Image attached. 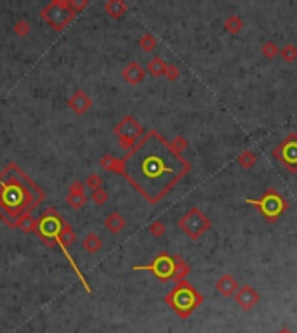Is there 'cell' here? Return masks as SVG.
<instances>
[{
  "label": "cell",
  "instance_id": "6da1fadb",
  "mask_svg": "<svg viewBox=\"0 0 297 333\" xmlns=\"http://www.w3.org/2000/svg\"><path fill=\"white\" fill-rule=\"evenodd\" d=\"M191 170V163L156 130H150L122 160V175L151 205Z\"/></svg>",
  "mask_w": 297,
  "mask_h": 333
},
{
  "label": "cell",
  "instance_id": "7a4b0ae2",
  "mask_svg": "<svg viewBox=\"0 0 297 333\" xmlns=\"http://www.w3.org/2000/svg\"><path fill=\"white\" fill-rule=\"evenodd\" d=\"M43 198V193L21 174L16 165H9L0 174V217L7 224H16Z\"/></svg>",
  "mask_w": 297,
  "mask_h": 333
},
{
  "label": "cell",
  "instance_id": "3957f363",
  "mask_svg": "<svg viewBox=\"0 0 297 333\" xmlns=\"http://www.w3.org/2000/svg\"><path fill=\"white\" fill-rule=\"evenodd\" d=\"M165 302L170 309H174L181 318H190L195 313V309L203 302V295L196 292L188 281H181L176 284L172 292L167 293Z\"/></svg>",
  "mask_w": 297,
  "mask_h": 333
},
{
  "label": "cell",
  "instance_id": "277c9868",
  "mask_svg": "<svg viewBox=\"0 0 297 333\" xmlns=\"http://www.w3.org/2000/svg\"><path fill=\"white\" fill-rule=\"evenodd\" d=\"M37 226H38V234H40L43 240L52 238L54 243L59 242L63 248L66 243L73 242V233L70 231V227L64 224V221L56 212H47L45 216L40 219V222H37Z\"/></svg>",
  "mask_w": 297,
  "mask_h": 333
},
{
  "label": "cell",
  "instance_id": "5b68a950",
  "mask_svg": "<svg viewBox=\"0 0 297 333\" xmlns=\"http://www.w3.org/2000/svg\"><path fill=\"white\" fill-rule=\"evenodd\" d=\"M245 201L248 205H252V207H256L257 210H259L261 216H263L266 221H269V222L280 219L282 213L289 208V203H287L280 193H278L277 189H273V187L266 191L261 198H257V200L247 198Z\"/></svg>",
  "mask_w": 297,
  "mask_h": 333
},
{
  "label": "cell",
  "instance_id": "8992f818",
  "mask_svg": "<svg viewBox=\"0 0 297 333\" xmlns=\"http://www.w3.org/2000/svg\"><path fill=\"white\" fill-rule=\"evenodd\" d=\"M179 229L190 240H198L200 236H203L205 231L211 229V221L200 208L191 207L179 219Z\"/></svg>",
  "mask_w": 297,
  "mask_h": 333
},
{
  "label": "cell",
  "instance_id": "52a82bcc",
  "mask_svg": "<svg viewBox=\"0 0 297 333\" xmlns=\"http://www.w3.org/2000/svg\"><path fill=\"white\" fill-rule=\"evenodd\" d=\"M115 134L120 141V146L125 150H132L138 144V141H141V135L145 134L141 124L136 120L134 116H125L119 125L115 127Z\"/></svg>",
  "mask_w": 297,
  "mask_h": 333
},
{
  "label": "cell",
  "instance_id": "ba28073f",
  "mask_svg": "<svg viewBox=\"0 0 297 333\" xmlns=\"http://www.w3.org/2000/svg\"><path fill=\"white\" fill-rule=\"evenodd\" d=\"M273 156L292 174H297V134L292 132L273 150Z\"/></svg>",
  "mask_w": 297,
  "mask_h": 333
},
{
  "label": "cell",
  "instance_id": "9c48e42d",
  "mask_svg": "<svg viewBox=\"0 0 297 333\" xmlns=\"http://www.w3.org/2000/svg\"><path fill=\"white\" fill-rule=\"evenodd\" d=\"M136 271H151L160 281H169L172 279L174 276V269H176V260L174 257H170L169 253H162L151 262V264H146V266H136L134 267Z\"/></svg>",
  "mask_w": 297,
  "mask_h": 333
},
{
  "label": "cell",
  "instance_id": "30bf717a",
  "mask_svg": "<svg viewBox=\"0 0 297 333\" xmlns=\"http://www.w3.org/2000/svg\"><path fill=\"white\" fill-rule=\"evenodd\" d=\"M73 14H75V12L70 11L66 2H52L45 7V11H43V17H45L56 30H63L64 26L72 21Z\"/></svg>",
  "mask_w": 297,
  "mask_h": 333
},
{
  "label": "cell",
  "instance_id": "8fae6325",
  "mask_svg": "<svg viewBox=\"0 0 297 333\" xmlns=\"http://www.w3.org/2000/svg\"><path fill=\"white\" fill-rule=\"evenodd\" d=\"M235 302H237V305H240L243 311H250L254 309L257 304H259L261 300V295L259 292L256 290L254 287H250V284H243V287H238L237 293H235Z\"/></svg>",
  "mask_w": 297,
  "mask_h": 333
},
{
  "label": "cell",
  "instance_id": "7c38bea8",
  "mask_svg": "<svg viewBox=\"0 0 297 333\" xmlns=\"http://www.w3.org/2000/svg\"><path fill=\"white\" fill-rule=\"evenodd\" d=\"M122 77H124V80L130 83V85H139V83L145 80L146 69L134 61V63H129L127 66H125V69L122 72Z\"/></svg>",
  "mask_w": 297,
  "mask_h": 333
},
{
  "label": "cell",
  "instance_id": "4fadbf2b",
  "mask_svg": "<svg viewBox=\"0 0 297 333\" xmlns=\"http://www.w3.org/2000/svg\"><path fill=\"white\" fill-rule=\"evenodd\" d=\"M216 290L219 292L222 297H233L238 290V283L231 274H222L216 281Z\"/></svg>",
  "mask_w": 297,
  "mask_h": 333
},
{
  "label": "cell",
  "instance_id": "5bb4252c",
  "mask_svg": "<svg viewBox=\"0 0 297 333\" xmlns=\"http://www.w3.org/2000/svg\"><path fill=\"white\" fill-rule=\"evenodd\" d=\"M66 201L70 205H72L73 208H82L85 205V195H84V186H82V182H75L72 186V189H70V195H68V198Z\"/></svg>",
  "mask_w": 297,
  "mask_h": 333
},
{
  "label": "cell",
  "instance_id": "9a60e30c",
  "mask_svg": "<svg viewBox=\"0 0 297 333\" xmlns=\"http://www.w3.org/2000/svg\"><path fill=\"white\" fill-rule=\"evenodd\" d=\"M174 260H176V269H174L172 279H174L176 283L186 281V276L190 274V271H191L190 264H188V262H186L181 255H174Z\"/></svg>",
  "mask_w": 297,
  "mask_h": 333
},
{
  "label": "cell",
  "instance_id": "2e32d148",
  "mask_svg": "<svg viewBox=\"0 0 297 333\" xmlns=\"http://www.w3.org/2000/svg\"><path fill=\"white\" fill-rule=\"evenodd\" d=\"M70 106L75 109V113H85L90 108V99L87 98L85 92H77L72 99H70Z\"/></svg>",
  "mask_w": 297,
  "mask_h": 333
},
{
  "label": "cell",
  "instance_id": "e0dca14e",
  "mask_svg": "<svg viewBox=\"0 0 297 333\" xmlns=\"http://www.w3.org/2000/svg\"><path fill=\"white\" fill-rule=\"evenodd\" d=\"M148 72L151 73L153 77H165V72H167V63L160 58V56H155L150 63H148Z\"/></svg>",
  "mask_w": 297,
  "mask_h": 333
},
{
  "label": "cell",
  "instance_id": "ac0fdd59",
  "mask_svg": "<svg viewBox=\"0 0 297 333\" xmlns=\"http://www.w3.org/2000/svg\"><path fill=\"white\" fill-rule=\"evenodd\" d=\"M224 30L230 35H238L243 30V21L238 14H231L224 19Z\"/></svg>",
  "mask_w": 297,
  "mask_h": 333
},
{
  "label": "cell",
  "instance_id": "d6986e66",
  "mask_svg": "<svg viewBox=\"0 0 297 333\" xmlns=\"http://www.w3.org/2000/svg\"><path fill=\"white\" fill-rule=\"evenodd\" d=\"M104 9H106V12L111 17H122L127 12V4L122 2V0H110V2L104 6Z\"/></svg>",
  "mask_w": 297,
  "mask_h": 333
},
{
  "label": "cell",
  "instance_id": "ffe728a7",
  "mask_svg": "<svg viewBox=\"0 0 297 333\" xmlns=\"http://www.w3.org/2000/svg\"><path fill=\"white\" fill-rule=\"evenodd\" d=\"M106 227L111 231V233H120L122 229L125 227V219L120 216V213H117V212H113L111 216H108L106 217Z\"/></svg>",
  "mask_w": 297,
  "mask_h": 333
},
{
  "label": "cell",
  "instance_id": "44dd1931",
  "mask_svg": "<svg viewBox=\"0 0 297 333\" xmlns=\"http://www.w3.org/2000/svg\"><path fill=\"white\" fill-rule=\"evenodd\" d=\"M237 163L242 167V169H245V170H250L252 167H254L257 163V156H256V153H252V151H242L238 155V158H237Z\"/></svg>",
  "mask_w": 297,
  "mask_h": 333
},
{
  "label": "cell",
  "instance_id": "7402d4cb",
  "mask_svg": "<svg viewBox=\"0 0 297 333\" xmlns=\"http://www.w3.org/2000/svg\"><path fill=\"white\" fill-rule=\"evenodd\" d=\"M261 54L264 56L266 59H275L277 56H280V47L277 45V42L273 40H268L263 43V47H261Z\"/></svg>",
  "mask_w": 297,
  "mask_h": 333
},
{
  "label": "cell",
  "instance_id": "603a6c76",
  "mask_svg": "<svg viewBox=\"0 0 297 333\" xmlns=\"http://www.w3.org/2000/svg\"><path fill=\"white\" fill-rule=\"evenodd\" d=\"M280 58L285 61V63H295L297 61V47L294 43H287L280 49Z\"/></svg>",
  "mask_w": 297,
  "mask_h": 333
},
{
  "label": "cell",
  "instance_id": "cb8c5ba5",
  "mask_svg": "<svg viewBox=\"0 0 297 333\" xmlns=\"http://www.w3.org/2000/svg\"><path fill=\"white\" fill-rule=\"evenodd\" d=\"M84 247H85L87 252L96 253L98 250H101L103 242H101V240H99L96 234H87V238L84 240Z\"/></svg>",
  "mask_w": 297,
  "mask_h": 333
},
{
  "label": "cell",
  "instance_id": "d4e9b609",
  "mask_svg": "<svg viewBox=\"0 0 297 333\" xmlns=\"http://www.w3.org/2000/svg\"><path fill=\"white\" fill-rule=\"evenodd\" d=\"M101 165L106 170H111V172H122V160H117L115 156H111V155L104 156L101 160Z\"/></svg>",
  "mask_w": 297,
  "mask_h": 333
},
{
  "label": "cell",
  "instance_id": "484cf974",
  "mask_svg": "<svg viewBox=\"0 0 297 333\" xmlns=\"http://www.w3.org/2000/svg\"><path fill=\"white\" fill-rule=\"evenodd\" d=\"M156 43H158V40H156V38L153 37L151 33L143 35V37H141V40H139V45H141V49H143V51H146V52L155 51Z\"/></svg>",
  "mask_w": 297,
  "mask_h": 333
},
{
  "label": "cell",
  "instance_id": "4316f807",
  "mask_svg": "<svg viewBox=\"0 0 297 333\" xmlns=\"http://www.w3.org/2000/svg\"><path fill=\"white\" fill-rule=\"evenodd\" d=\"M165 231H167V227H165V224L162 221H155V222H151V226H150V233L155 236V238H160V236H164L165 234Z\"/></svg>",
  "mask_w": 297,
  "mask_h": 333
},
{
  "label": "cell",
  "instance_id": "83f0119b",
  "mask_svg": "<svg viewBox=\"0 0 297 333\" xmlns=\"http://www.w3.org/2000/svg\"><path fill=\"white\" fill-rule=\"evenodd\" d=\"M165 77L170 82H176L179 77H181V69H179L176 64H167V72H165Z\"/></svg>",
  "mask_w": 297,
  "mask_h": 333
},
{
  "label": "cell",
  "instance_id": "f1b7e54d",
  "mask_svg": "<svg viewBox=\"0 0 297 333\" xmlns=\"http://www.w3.org/2000/svg\"><path fill=\"white\" fill-rule=\"evenodd\" d=\"M87 186L89 187H93V191H98V189H101L103 187V179L99 177V175H89V179H87Z\"/></svg>",
  "mask_w": 297,
  "mask_h": 333
},
{
  "label": "cell",
  "instance_id": "f546056e",
  "mask_svg": "<svg viewBox=\"0 0 297 333\" xmlns=\"http://www.w3.org/2000/svg\"><path fill=\"white\" fill-rule=\"evenodd\" d=\"M170 144H172V148H174V150H176L177 153H181V155H182V151H185L186 148H188L186 139H185V137H181V135H177V137L174 139V141L170 142Z\"/></svg>",
  "mask_w": 297,
  "mask_h": 333
},
{
  "label": "cell",
  "instance_id": "4dcf8cb0",
  "mask_svg": "<svg viewBox=\"0 0 297 333\" xmlns=\"http://www.w3.org/2000/svg\"><path fill=\"white\" fill-rule=\"evenodd\" d=\"M93 200H94V203H98V205H104V203H106V200H108L106 191H104V189L93 191Z\"/></svg>",
  "mask_w": 297,
  "mask_h": 333
},
{
  "label": "cell",
  "instance_id": "1f68e13d",
  "mask_svg": "<svg viewBox=\"0 0 297 333\" xmlns=\"http://www.w3.org/2000/svg\"><path fill=\"white\" fill-rule=\"evenodd\" d=\"M28 30H30V26H28V23H17V28H16V32L17 33H28Z\"/></svg>",
  "mask_w": 297,
  "mask_h": 333
},
{
  "label": "cell",
  "instance_id": "d6a6232c",
  "mask_svg": "<svg viewBox=\"0 0 297 333\" xmlns=\"http://www.w3.org/2000/svg\"><path fill=\"white\" fill-rule=\"evenodd\" d=\"M278 333H294L290 330V328H287V326H283V328H280V330H278Z\"/></svg>",
  "mask_w": 297,
  "mask_h": 333
}]
</instances>
